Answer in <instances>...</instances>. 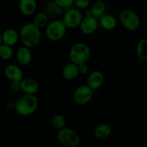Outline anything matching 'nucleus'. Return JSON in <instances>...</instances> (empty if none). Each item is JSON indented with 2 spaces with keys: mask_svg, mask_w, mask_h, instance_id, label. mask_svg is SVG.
<instances>
[{
  "mask_svg": "<svg viewBox=\"0 0 147 147\" xmlns=\"http://www.w3.org/2000/svg\"><path fill=\"white\" fill-rule=\"evenodd\" d=\"M106 10V4L102 1H96L92 4L90 6V11L91 13V16L96 18H100Z\"/></svg>",
  "mask_w": 147,
  "mask_h": 147,
  "instance_id": "19",
  "label": "nucleus"
},
{
  "mask_svg": "<svg viewBox=\"0 0 147 147\" xmlns=\"http://www.w3.org/2000/svg\"><path fill=\"white\" fill-rule=\"evenodd\" d=\"M11 89L13 92H18L19 90H21V88H20V82L11 83Z\"/></svg>",
  "mask_w": 147,
  "mask_h": 147,
  "instance_id": "28",
  "label": "nucleus"
},
{
  "mask_svg": "<svg viewBox=\"0 0 147 147\" xmlns=\"http://www.w3.org/2000/svg\"><path fill=\"white\" fill-rule=\"evenodd\" d=\"M78 68L79 74L85 75L88 73V66L87 65L86 63L79 65H78Z\"/></svg>",
  "mask_w": 147,
  "mask_h": 147,
  "instance_id": "27",
  "label": "nucleus"
},
{
  "mask_svg": "<svg viewBox=\"0 0 147 147\" xmlns=\"http://www.w3.org/2000/svg\"><path fill=\"white\" fill-rule=\"evenodd\" d=\"M119 20L127 30L135 31L140 25V19L134 11L131 9H123L119 14Z\"/></svg>",
  "mask_w": 147,
  "mask_h": 147,
  "instance_id": "5",
  "label": "nucleus"
},
{
  "mask_svg": "<svg viewBox=\"0 0 147 147\" xmlns=\"http://www.w3.org/2000/svg\"><path fill=\"white\" fill-rule=\"evenodd\" d=\"M98 26V20L93 16L85 17L80 23V30L84 34H91L96 32Z\"/></svg>",
  "mask_w": 147,
  "mask_h": 147,
  "instance_id": "9",
  "label": "nucleus"
},
{
  "mask_svg": "<svg viewBox=\"0 0 147 147\" xmlns=\"http://www.w3.org/2000/svg\"><path fill=\"white\" fill-rule=\"evenodd\" d=\"M19 37L24 47L29 49L34 48L40 43L41 32L32 22H29L22 26Z\"/></svg>",
  "mask_w": 147,
  "mask_h": 147,
  "instance_id": "1",
  "label": "nucleus"
},
{
  "mask_svg": "<svg viewBox=\"0 0 147 147\" xmlns=\"http://www.w3.org/2000/svg\"><path fill=\"white\" fill-rule=\"evenodd\" d=\"M55 2L61 9L71 7L74 4V0H55Z\"/></svg>",
  "mask_w": 147,
  "mask_h": 147,
  "instance_id": "26",
  "label": "nucleus"
},
{
  "mask_svg": "<svg viewBox=\"0 0 147 147\" xmlns=\"http://www.w3.org/2000/svg\"><path fill=\"white\" fill-rule=\"evenodd\" d=\"M19 9L24 15H31L37 9V1L35 0H22L19 4Z\"/></svg>",
  "mask_w": 147,
  "mask_h": 147,
  "instance_id": "15",
  "label": "nucleus"
},
{
  "mask_svg": "<svg viewBox=\"0 0 147 147\" xmlns=\"http://www.w3.org/2000/svg\"><path fill=\"white\" fill-rule=\"evenodd\" d=\"M57 139L62 145L67 147H76L80 144V139L77 132L69 128H64L57 133Z\"/></svg>",
  "mask_w": 147,
  "mask_h": 147,
  "instance_id": "6",
  "label": "nucleus"
},
{
  "mask_svg": "<svg viewBox=\"0 0 147 147\" xmlns=\"http://www.w3.org/2000/svg\"><path fill=\"white\" fill-rule=\"evenodd\" d=\"M83 19V14L78 9H71L65 13L62 21L67 28H76L80 26Z\"/></svg>",
  "mask_w": 147,
  "mask_h": 147,
  "instance_id": "8",
  "label": "nucleus"
},
{
  "mask_svg": "<svg viewBox=\"0 0 147 147\" xmlns=\"http://www.w3.org/2000/svg\"><path fill=\"white\" fill-rule=\"evenodd\" d=\"M67 27L62 20H56L48 23L46 27V36L50 41H59L65 34Z\"/></svg>",
  "mask_w": 147,
  "mask_h": 147,
  "instance_id": "4",
  "label": "nucleus"
},
{
  "mask_svg": "<svg viewBox=\"0 0 147 147\" xmlns=\"http://www.w3.org/2000/svg\"><path fill=\"white\" fill-rule=\"evenodd\" d=\"M74 5L79 9H86L90 6L88 0H75Z\"/></svg>",
  "mask_w": 147,
  "mask_h": 147,
  "instance_id": "25",
  "label": "nucleus"
},
{
  "mask_svg": "<svg viewBox=\"0 0 147 147\" xmlns=\"http://www.w3.org/2000/svg\"><path fill=\"white\" fill-rule=\"evenodd\" d=\"M20 88L24 94L35 95L39 90V85L32 78H23L20 82Z\"/></svg>",
  "mask_w": 147,
  "mask_h": 147,
  "instance_id": "12",
  "label": "nucleus"
},
{
  "mask_svg": "<svg viewBox=\"0 0 147 147\" xmlns=\"http://www.w3.org/2000/svg\"><path fill=\"white\" fill-rule=\"evenodd\" d=\"M66 119L64 116L61 114H57L53 117V126L55 129H57L58 131L62 130L65 128Z\"/></svg>",
  "mask_w": 147,
  "mask_h": 147,
  "instance_id": "24",
  "label": "nucleus"
},
{
  "mask_svg": "<svg viewBox=\"0 0 147 147\" xmlns=\"http://www.w3.org/2000/svg\"><path fill=\"white\" fill-rule=\"evenodd\" d=\"M19 34L14 29L8 28L4 30L1 34V41L2 44L6 45L12 47L14 45H16L18 42Z\"/></svg>",
  "mask_w": 147,
  "mask_h": 147,
  "instance_id": "13",
  "label": "nucleus"
},
{
  "mask_svg": "<svg viewBox=\"0 0 147 147\" xmlns=\"http://www.w3.org/2000/svg\"><path fill=\"white\" fill-rule=\"evenodd\" d=\"M2 44V41H1V34L0 33V45Z\"/></svg>",
  "mask_w": 147,
  "mask_h": 147,
  "instance_id": "30",
  "label": "nucleus"
},
{
  "mask_svg": "<svg viewBox=\"0 0 147 147\" xmlns=\"http://www.w3.org/2000/svg\"><path fill=\"white\" fill-rule=\"evenodd\" d=\"M136 54L141 60H147V39H143L138 43Z\"/></svg>",
  "mask_w": 147,
  "mask_h": 147,
  "instance_id": "22",
  "label": "nucleus"
},
{
  "mask_svg": "<svg viewBox=\"0 0 147 147\" xmlns=\"http://www.w3.org/2000/svg\"><path fill=\"white\" fill-rule=\"evenodd\" d=\"M63 78L67 80H72L76 79L79 75L78 68L77 65L73 63H67L64 66L62 71Z\"/></svg>",
  "mask_w": 147,
  "mask_h": 147,
  "instance_id": "16",
  "label": "nucleus"
},
{
  "mask_svg": "<svg viewBox=\"0 0 147 147\" xmlns=\"http://www.w3.org/2000/svg\"><path fill=\"white\" fill-rule=\"evenodd\" d=\"M48 22L49 17L44 11H42V12H38L34 15L32 23L40 29L44 27L45 26H47L48 24Z\"/></svg>",
  "mask_w": 147,
  "mask_h": 147,
  "instance_id": "21",
  "label": "nucleus"
},
{
  "mask_svg": "<svg viewBox=\"0 0 147 147\" xmlns=\"http://www.w3.org/2000/svg\"><path fill=\"white\" fill-rule=\"evenodd\" d=\"M93 92L87 85H81L75 90L73 100L78 106H84L92 99Z\"/></svg>",
  "mask_w": 147,
  "mask_h": 147,
  "instance_id": "7",
  "label": "nucleus"
},
{
  "mask_svg": "<svg viewBox=\"0 0 147 147\" xmlns=\"http://www.w3.org/2000/svg\"><path fill=\"white\" fill-rule=\"evenodd\" d=\"M45 13L48 17H57L62 13V9L54 1H49L45 7Z\"/></svg>",
  "mask_w": 147,
  "mask_h": 147,
  "instance_id": "20",
  "label": "nucleus"
},
{
  "mask_svg": "<svg viewBox=\"0 0 147 147\" xmlns=\"http://www.w3.org/2000/svg\"><path fill=\"white\" fill-rule=\"evenodd\" d=\"M91 53L88 46L83 42H77L70 50L69 56L71 63L79 65L86 63L90 59Z\"/></svg>",
  "mask_w": 147,
  "mask_h": 147,
  "instance_id": "3",
  "label": "nucleus"
},
{
  "mask_svg": "<svg viewBox=\"0 0 147 147\" xmlns=\"http://www.w3.org/2000/svg\"><path fill=\"white\" fill-rule=\"evenodd\" d=\"M111 127L109 124L102 123L99 124L95 128L94 136L96 139L103 140L109 137L111 134Z\"/></svg>",
  "mask_w": 147,
  "mask_h": 147,
  "instance_id": "17",
  "label": "nucleus"
},
{
  "mask_svg": "<svg viewBox=\"0 0 147 147\" xmlns=\"http://www.w3.org/2000/svg\"><path fill=\"white\" fill-rule=\"evenodd\" d=\"M7 109H8L9 111L15 110V103H13V102H9V103H8L7 105Z\"/></svg>",
  "mask_w": 147,
  "mask_h": 147,
  "instance_id": "29",
  "label": "nucleus"
},
{
  "mask_svg": "<svg viewBox=\"0 0 147 147\" xmlns=\"http://www.w3.org/2000/svg\"><path fill=\"white\" fill-rule=\"evenodd\" d=\"M100 24L106 30H113L117 25V20L111 14H105L100 17Z\"/></svg>",
  "mask_w": 147,
  "mask_h": 147,
  "instance_id": "18",
  "label": "nucleus"
},
{
  "mask_svg": "<svg viewBox=\"0 0 147 147\" xmlns=\"http://www.w3.org/2000/svg\"><path fill=\"white\" fill-rule=\"evenodd\" d=\"M17 60L20 65L22 66L28 65L32 59V54L30 49L26 47H21L17 52Z\"/></svg>",
  "mask_w": 147,
  "mask_h": 147,
  "instance_id": "14",
  "label": "nucleus"
},
{
  "mask_svg": "<svg viewBox=\"0 0 147 147\" xmlns=\"http://www.w3.org/2000/svg\"><path fill=\"white\" fill-rule=\"evenodd\" d=\"M38 105V99L35 95L24 94L15 102V111L20 116H30L36 111Z\"/></svg>",
  "mask_w": 147,
  "mask_h": 147,
  "instance_id": "2",
  "label": "nucleus"
},
{
  "mask_svg": "<svg viewBox=\"0 0 147 147\" xmlns=\"http://www.w3.org/2000/svg\"><path fill=\"white\" fill-rule=\"evenodd\" d=\"M4 76L11 83L21 82L23 79V72L16 65L10 64L5 67L4 70Z\"/></svg>",
  "mask_w": 147,
  "mask_h": 147,
  "instance_id": "10",
  "label": "nucleus"
},
{
  "mask_svg": "<svg viewBox=\"0 0 147 147\" xmlns=\"http://www.w3.org/2000/svg\"><path fill=\"white\" fill-rule=\"evenodd\" d=\"M14 51L10 46L1 44L0 45V58L4 60H9L13 57Z\"/></svg>",
  "mask_w": 147,
  "mask_h": 147,
  "instance_id": "23",
  "label": "nucleus"
},
{
  "mask_svg": "<svg viewBox=\"0 0 147 147\" xmlns=\"http://www.w3.org/2000/svg\"><path fill=\"white\" fill-rule=\"evenodd\" d=\"M104 82V76L103 73L99 70L93 71L88 77L87 86L92 90L100 88Z\"/></svg>",
  "mask_w": 147,
  "mask_h": 147,
  "instance_id": "11",
  "label": "nucleus"
}]
</instances>
